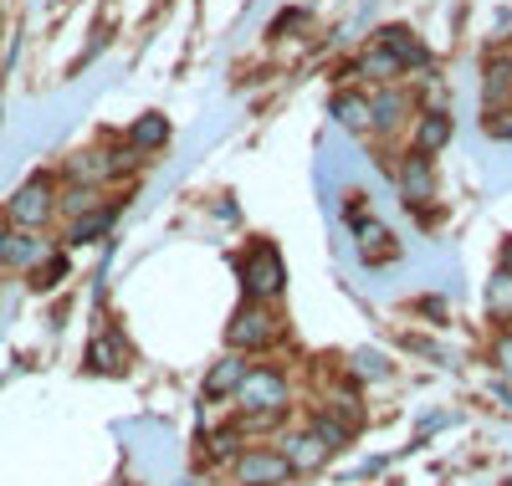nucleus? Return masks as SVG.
<instances>
[{
	"mask_svg": "<svg viewBox=\"0 0 512 486\" xmlns=\"http://www.w3.org/2000/svg\"><path fill=\"white\" fill-rule=\"evenodd\" d=\"M236 405H241V420L272 425L292 405V384H287V374L277 364H246V374L236 384Z\"/></svg>",
	"mask_w": 512,
	"mask_h": 486,
	"instance_id": "1",
	"label": "nucleus"
},
{
	"mask_svg": "<svg viewBox=\"0 0 512 486\" xmlns=\"http://www.w3.org/2000/svg\"><path fill=\"white\" fill-rule=\"evenodd\" d=\"M236 277H241V302L277 307V297H287V261L272 241H251L236 261Z\"/></svg>",
	"mask_w": 512,
	"mask_h": 486,
	"instance_id": "2",
	"label": "nucleus"
},
{
	"mask_svg": "<svg viewBox=\"0 0 512 486\" xmlns=\"http://www.w3.org/2000/svg\"><path fill=\"white\" fill-rule=\"evenodd\" d=\"M6 226L11 231H41L57 215V180L52 174H31L26 185H16V195L6 200Z\"/></svg>",
	"mask_w": 512,
	"mask_h": 486,
	"instance_id": "3",
	"label": "nucleus"
},
{
	"mask_svg": "<svg viewBox=\"0 0 512 486\" xmlns=\"http://www.w3.org/2000/svg\"><path fill=\"white\" fill-rule=\"evenodd\" d=\"M272 343H282V318H277V307L241 302L236 318L226 323V348H231V353H267Z\"/></svg>",
	"mask_w": 512,
	"mask_h": 486,
	"instance_id": "4",
	"label": "nucleus"
},
{
	"mask_svg": "<svg viewBox=\"0 0 512 486\" xmlns=\"http://www.w3.org/2000/svg\"><path fill=\"white\" fill-rule=\"evenodd\" d=\"M128 164H134V154H128V149L93 144V149H77V154H67L62 174H67V185H93V190H103L108 180H118V174H123Z\"/></svg>",
	"mask_w": 512,
	"mask_h": 486,
	"instance_id": "5",
	"label": "nucleus"
},
{
	"mask_svg": "<svg viewBox=\"0 0 512 486\" xmlns=\"http://www.w3.org/2000/svg\"><path fill=\"white\" fill-rule=\"evenodd\" d=\"M415 87L405 82H384L369 93V134H395V128L415 123Z\"/></svg>",
	"mask_w": 512,
	"mask_h": 486,
	"instance_id": "6",
	"label": "nucleus"
},
{
	"mask_svg": "<svg viewBox=\"0 0 512 486\" xmlns=\"http://www.w3.org/2000/svg\"><path fill=\"white\" fill-rule=\"evenodd\" d=\"M292 471L282 461L277 446H241V456H231V481L236 486H282Z\"/></svg>",
	"mask_w": 512,
	"mask_h": 486,
	"instance_id": "7",
	"label": "nucleus"
},
{
	"mask_svg": "<svg viewBox=\"0 0 512 486\" xmlns=\"http://www.w3.org/2000/svg\"><path fill=\"white\" fill-rule=\"evenodd\" d=\"M395 185H400V205L415 210V215H431L436 205V169L425 154H405L400 169H395Z\"/></svg>",
	"mask_w": 512,
	"mask_h": 486,
	"instance_id": "8",
	"label": "nucleus"
},
{
	"mask_svg": "<svg viewBox=\"0 0 512 486\" xmlns=\"http://www.w3.org/2000/svg\"><path fill=\"white\" fill-rule=\"evenodd\" d=\"M374 47H384V52H390L395 57V67H400V77H425V72H431L436 62H431V47H425V41L410 31V26H384L379 36H374Z\"/></svg>",
	"mask_w": 512,
	"mask_h": 486,
	"instance_id": "9",
	"label": "nucleus"
},
{
	"mask_svg": "<svg viewBox=\"0 0 512 486\" xmlns=\"http://www.w3.org/2000/svg\"><path fill=\"white\" fill-rule=\"evenodd\" d=\"M52 251L57 246L41 231H6V241H0V272H36Z\"/></svg>",
	"mask_w": 512,
	"mask_h": 486,
	"instance_id": "10",
	"label": "nucleus"
},
{
	"mask_svg": "<svg viewBox=\"0 0 512 486\" xmlns=\"http://www.w3.org/2000/svg\"><path fill=\"white\" fill-rule=\"evenodd\" d=\"M282 461H287V471H318V466H328V446H323V440L313 435V425H303V430H287L282 435Z\"/></svg>",
	"mask_w": 512,
	"mask_h": 486,
	"instance_id": "11",
	"label": "nucleus"
},
{
	"mask_svg": "<svg viewBox=\"0 0 512 486\" xmlns=\"http://www.w3.org/2000/svg\"><path fill=\"white\" fill-rule=\"evenodd\" d=\"M446 144H451V113H446V108H425V113L415 118V139H410V154L436 159Z\"/></svg>",
	"mask_w": 512,
	"mask_h": 486,
	"instance_id": "12",
	"label": "nucleus"
},
{
	"mask_svg": "<svg viewBox=\"0 0 512 486\" xmlns=\"http://www.w3.org/2000/svg\"><path fill=\"white\" fill-rule=\"evenodd\" d=\"M169 144V118L164 113H144L134 128H128V154H154V149H164Z\"/></svg>",
	"mask_w": 512,
	"mask_h": 486,
	"instance_id": "13",
	"label": "nucleus"
},
{
	"mask_svg": "<svg viewBox=\"0 0 512 486\" xmlns=\"http://www.w3.org/2000/svg\"><path fill=\"white\" fill-rule=\"evenodd\" d=\"M354 236H359V251H364V261H390V256H400V246H395V236L379 226L374 215H364V220H354Z\"/></svg>",
	"mask_w": 512,
	"mask_h": 486,
	"instance_id": "14",
	"label": "nucleus"
},
{
	"mask_svg": "<svg viewBox=\"0 0 512 486\" xmlns=\"http://www.w3.org/2000/svg\"><path fill=\"white\" fill-rule=\"evenodd\" d=\"M482 103H487V113H497V108L512 103V62L507 57H492L487 62V72H482Z\"/></svg>",
	"mask_w": 512,
	"mask_h": 486,
	"instance_id": "15",
	"label": "nucleus"
},
{
	"mask_svg": "<svg viewBox=\"0 0 512 486\" xmlns=\"http://www.w3.org/2000/svg\"><path fill=\"white\" fill-rule=\"evenodd\" d=\"M113 220H118V210H113V205H103V210H88V215H77L72 226H67V246H93V241H103V236L113 231Z\"/></svg>",
	"mask_w": 512,
	"mask_h": 486,
	"instance_id": "16",
	"label": "nucleus"
},
{
	"mask_svg": "<svg viewBox=\"0 0 512 486\" xmlns=\"http://www.w3.org/2000/svg\"><path fill=\"white\" fill-rule=\"evenodd\" d=\"M241 374H246V359H241V353H226V359L205 374V389H200V394H205L210 405H216V400H226V394H236Z\"/></svg>",
	"mask_w": 512,
	"mask_h": 486,
	"instance_id": "17",
	"label": "nucleus"
},
{
	"mask_svg": "<svg viewBox=\"0 0 512 486\" xmlns=\"http://www.w3.org/2000/svg\"><path fill=\"white\" fill-rule=\"evenodd\" d=\"M328 113H333V123L344 128V134H369V98L364 93H338L328 103Z\"/></svg>",
	"mask_w": 512,
	"mask_h": 486,
	"instance_id": "18",
	"label": "nucleus"
},
{
	"mask_svg": "<svg viewBox=\"0 0 512 486\" xmlns=\"http://www.w3.org/2000/svg\"><path fill=\"white\" fill-rule=\"evenodd\" d=\"M123 359H128V343H123L118 333H98V338L88 343V369H93V374H118Z\"/></svg>",
	"mask_w": 512,
	"mask_h": 486,
	"instance_id": "19",
	"label": "nucleus"
},
{
	"mask_svg": "<svg viewBox=\"0 0 512 486\" xmlns=\"http://www.w3.org/2000/svg\"><path fill=\"white\" fill-rule=\"evenodd\" d=\"M328 420H338L344 430H359L364 425V405H359V389H338V394H328V400L318 405Z\"/></svg>",
	"mask_w": 512,
	"mask_h": 486,
	"instance_id": "20",
	"label": "nucleus"
},
{
	"mask_svg": "<svg viewBox=\"0 0 512 486\" xmlns=\"http://www.w3.org/2000/svg\"><path fill=\"white\" fill-rule=\"evenodd\" d=\"M395 369H390V359H384V353L379 348H359V353H349V379L354 384H384V379H390Z\"/></svg>",
	"mask_w": 512,
	"mask_h": 486,
	"instance_id": "21",
	"label": "nucleus"
},
{
	"mask_svg": "<svg viewBox=\"0 0 512 486\" xmlns=\"http://www.w3.org/2000/svg\"><path fill=\"white\" fill-rule=\"evenodd\" d=\"M57 210L62 215H88V210H103V190H93V185H67V190H57Z\"/></svg>",
	"mask_w": 512,
	"mask_h": 486,
	"instance_id": "22",
	"label": "nucleus"
},
{
	"mask_svg": "<svg viewBox=\"0 0 512 486\" xmlns=\"http://www.w3.org/2000/svg\"><path fill=\"white\" fill-rule=\"evenodd\" d=\"M487 313H492L502 328H512V272H502V267H497V277L487 282Z\"/></svg>",
	"mask_w": 512,
	"mask_h": 486,
	"instance_id": "23",
	"label": "nucleus"
},
{
	"mask_svg": "<svg viewBox=\"0 0 512 486\" xmlns=\"http://www.w3.org/2000/svg\"><path fill=\"white\" fill-rule=\"evenodd\" d=\"M359 72H364L369 82H379V87H384V82H405L400 67H395V57L384 52V47H369V52L359 57Z\"/></svg>",
	"mask_w": 512,
	"mask_h": 486,
	"instance_id": "24",
	"label": "nucleus"
},
{
	"mask_svg": "<svg viewBox=\"0 0 512 486\" xmlns=\"http://www.w3.org/2000/svg\"><path fill=\"white\" fill-rule=\"evenodd\" d=\"M62 277H67V256L52 251V256L31 272V287H36V292H52V287H62Z\"/></svg>",
	"mask_w": 512,
	"mask_h": 486,
	"instance_id": "25",
	"label": "nucleus"
},
{
	"mask_svg": "<svg viewBox=\"0 0 512 486\" xmlns=\"http://www.w3.org/2000/svg\"><path fill=\"white\" fill-rule=\"evenodd\" d=\"M205 446H210V456H216V461H231V456H241V425H226V430H216V435L205 440Z\"/></svg>",
	"mask_w": 512,
	"mask_h": 486,
	"instance_id": "26",
	"label": "nucleus"
},
{
	"mask_svg": "<svg viewBox=\"0 0 512 486\" xmlns=\"http://www.w3.org/2000/svg\"><path fill=\"white\" fill-rule=\"evenodd\" d=\"M492 359H497L502 379L512 384V328H502V333H497V343H492Z\"/></svg>",
	"mask_w": 512,
	"mask_h": 486,
	"instance_id": "27",
	"label": "nucleus"
},
{
	"mask_svg": "<svg viewBox=\"0 0 512 486\" xmlns=\"http://www.w3.org/2000/svg\"><path fill=\"white\" fill-rule=\"evenodd\" d=\"M487 134L492 139H512V103L497 108V113H487Z\"/></svg>",
	"mask_w": 512,
	"mask_h": 486,
	"instance_id": "28",
	"label": "nucleus"
},
{
	"mask_svg": "<svg viewBox=\"0 0 512 486\" xmlns=\"http://www.w3.org/2000/svg\"><path fill=\"white\" fill-rule=\"evenodd\" d=\"M487 394H492V400H502V410H512V384H507L502 374H497V379L487 384Z\"/></svg>",
	"mask_w": 512,
	"mask_h": 486,
	"instance_id": "29",
	"label": "nucleus"
},
{
	"mask_svg": "<svg viewBox=\"0 0 512 486\" xmlns=\"http://www.w3.org/2000/svg\"><path fill=\"white\" fill-rule=\"evenodd\" d=\"M502 272H512V241L502 246Z\"/></svg>",
	"mask_w": 512,
	"mask_h": 486,
	"instance_id": "30",
	"label": "nucleus"
},
{
	"mask_svg": "<svg viewBox=\"0 0 512 486\" xmlns=\"http://www.w3.org/2000/svg\"><path fill=\"white\" fill-rule=\"evenodd\" d=\"M6 231H11V226H6V215H0V241H6Z\"/></svg>",
	"mask_w": 512,
	"mask_h": 486,
	"instance_id": "31",
	"label": "nucleus"
},
{
	"mask_svg": "<svg viewBox=\"0 0 512 486\" xmlns=\"http://www.w3.org/2000/svg\"><path fill=\"white\" fill-rule=\"evenodd\" d=\"M0 36H6V6H0Z\"/></svg>",
	"mask_w": 512,
	"mask_h": 486,
	"instance_id": "32",
	"label": "nucleus"
}]
</instances>
